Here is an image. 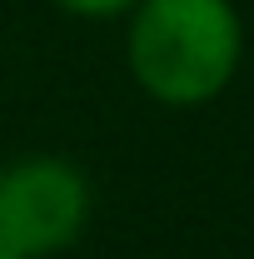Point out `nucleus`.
<instances>
[{
  "label": "nucleus",
  "mask_w": 254,
  "mask_h": 259,
  "mask_svg": "<svg viewBox=\"0 0 254 259\" xmlns=\"http://www.w3.org/2000/svg\"><path fill=\"white\" fill-rule=\"evenodd\" d=\"M244 60V20L234 0H135L125 15L130 80L170 110L220 100Z\"/></svg>",
  "instance_id": "obj_1"
},
{
  "label": "nucleus",
  "mask_w": 254,
  "mask_h": 259,
  "mask_svg": "<svg viewBox=\"0 0 254 259\" xmlns=\"http://www.w3.org/2000/svg\"><path fill=\"white\" fill-rule=\"evenodd\" d=\"M90 209H95V190L75 160L35 150L0 164V254H65L85 234Z\"/></svg>",
  "instance_id": "obj_2"
},
{
  "label": "nucleus",
  "mask_w": 254,
  "mask_h": 259,
  "mask_svg": "<svg viewBox=\"0 0 254 259\" xmlns=\"http://www.w3.org/2000/svg\"><path fill=\"white\" fill-rule=\"evenodd\" d=\"M50 5L75 20H125L135 0H50Z\"/></svg>",
  "instance_id": "obj_3"
},
{
  "label": "nucleus",
  "mask_w": 254,
  "mask_h": 259,
  "mask_svg": "<svg viewBox=\"0 0 254 259\" xmlns=\"http://www.w3.org/2000/svg\"><path fill=\"white\" fill-rule=\"evenodd\" d=\"M0 259H15V254H0Z\"/></svg>",
  "instance_id": "obj_4"
}]
</instances>
